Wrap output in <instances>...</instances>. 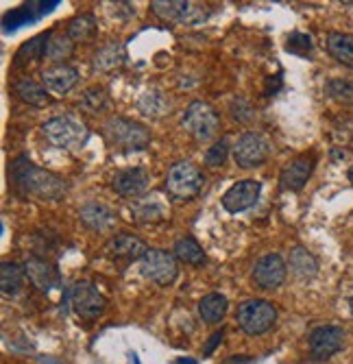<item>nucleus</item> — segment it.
Masks as SVG:
<instances>
[{
    "label": "nucleus",
    "mask_w": 353,
    "mask_h": 364,
    "mask_svg": "<svg viewBox=\"0 0 353 364\" xmlns=\"http://www.w3.org/2000/svg\"><path fill=\"white\" fill-rule=\"evenodd\" d=\"M11 181L22 194L36 196L40 201H59L68 192V183L59 175L36 166L26 157H20L11 164Z\"/></svg>",
    "instance_id": "1"
},
{
    "label": "nucleus",
    "mask_w": 353,
    "mask_h": 364,
    "mask_svg": "<svg viewBox=\"0 0 353 364\" xmlns=\"http://www.w3.org/2000/svg\"><path fill=\"white\" fill-rule=\"evenodd\" d=\"M103 136L105 140L120 151H144L151 144L148 129L131 118L112 116L103 124Z\"/></svg>",
    "instance_id": "2"
},
{
    "label": "nucleus",
    "mask_w": 353,
    "mask_h": 364,
    "mask_svg": "<svg viewBox=\"0 0 353 364\" xmlns=\"http://www.w3.org/2000/svg\"><path fill=\"white\" fill-rule=\"evenodd\" d=\"M42 134L55 149H61V151L81 149L89 140L87 127L72 116H55L46 120L42 124Z\"/></svg>",
    "instance_id": "3"
},
{
    "label": "nucleus",
    "mask_w": 353,
    "mask_h": 364,
    "mask_svg": "<svg viewBox=\"0 0 353 364\" xmlns=\"http://www.w3.org/2000/svg\"><path fill=\"white\" fill-rule=\"evenodd\" d=\"M203 173L192 161H177L168 168L166 175V192L177 201H190L203 188Z\"/></svg>",
    "instance_id": "4"
},
{
    "label": "nucleus",
    "mask_w": 353,
    "mask_h": 364,
    "mask_svg": "<svg viewBox=\"0 0 353 364\" xmlns=\"http://www.w3.org/2000/svg\"><path fill=\"white\" fill-rule=\"evenodd\" d=\"M238 327L249 336H260L266 334L268 329L277 321V310L271 301L266 299H249L238 306L236 312Z\"/></svg>",
    "instance_id": "5"
},
{
    "label": "nucleus",
    "mask_w": 353,
    "mask_h": 364,
    "mask_svg": "<svg viewBox=\"0 0 353 364\" xmlns=\"http://www.w3.org/2000/svg\"><path fill=\"white\" fill-rule=\"evenodd\" d=\"M181 127L185 129V134H190L199 142H207L218 134L220 127V118L216 114V109L203 101H195L190 103L181 116Z\"/></svg>",
    "instance_id": "6"
},
{
    "label": "nucleus",
    "mask_w": 353,
    "mask_h": 364,
    "mask_svg": "<svg viewBox=\"0 0 353 364\" xmlns=\"http://www.w3.org/2000/svg\"><path fill=\"white\" fill-rule=\"evenodd\" d=\"M151 11L164 22H175L183 26L203 24L210 18V11L205 5L188 3V0H153Z\"/></svg>",
    "instance_id": "7"
},
{
    "label": "nucleus",
    "mask_w": 353,
    "mask_h": 364,
    "mask_svg": "<svg viewBox=\"0 0 353 364\" xmlns=\"http://www.w3.org/2000/svg\"><path fill=\"white\" fill-rule=\"evenodd\" d=\"M140 273L157 286H170L179 273L177 257L175 253L162 249H148V253L140 259Z\"/></svg>",
    "instance_id": "8"
},
{
    "label": "nucleus",
    "mask_w": 353,
    "mask_h": 364,
    "mask_svg": "<svg viewBox=\"0 0 353 364\" xmlns=\"http://www.w3.org/2000/svg\"><path fill=\"white\" fill-rule=\"evenodd\" d=\"M70 304L79 318H99L105 310V296L92 282H77L70 288Z\"/></svg>",
    "instance_id": "9"
},
{
    "label": "nucleus",
    "mask_w": 353,
    "mask_h": 364,
    "mask_svg": "<svg viewBox=\"0 0 353 364\" xmlns=\"http://www.w3.org/2000/svg\"><path fill=\"white\" fill-rule=\"evenodd\" d=\"M310 353L316 360H330L344 347V332L338 325H320L314 327L308 338Z\"/></svg>",
    "instance_id": "10"
},
{
    "label": "nucleus",
    "mask_w": 353,
    "mask_h": 364,
    "mask_svg": "<svg viewBox=\"0 0 353 364\" xmlns=\"http://www.w3.org/2000/svg\"><path fill=\"white\" fill-rule=\"evenodd\" d=\"M262 194V183L255 179H242L238 183H234L227 192L222 194V208L229 214H240L251 210L255 203L260 201Z\"/></svg>",
    "instance_id": "11"
},
{
    "label": "nucleus",
    "mask_w": 353,
    "mask_h": 364,
    "mask_svg": "<svg viewBox=\"0 0 353 364\" xmlns=\"http://www.w3.org/2000/svg\"><path fill=\"white\" fill-rule=\"evenodd\" d=\"M314 166H316L314 153H303V155L290 159L279 175V188L286 192H301L305 188V183L310 181Z\"/></svg>",
    "instance_id": "12"
},
{
    "label": "nucleus",
    "mask_w": 353,
    "mask_h": 364,
    "mask_svg": "<svg viewBox=\"0 0 353 364\" xmlns=\"http://www.w3.org/2000/svg\"><path fill=\"white\" fill-rule=\"evenodd\" d=\"M234 159L240 168H258L268 159V142L260 134H242L234 144Z\"/></svg>",
    "instance_id": "13"
},
{
    "label": "nucleus",
    "mask_w": 353,
    "mask_h": 364,
    "mask_svg": "<svg viewBox=\"0 0 353 364\" xmlns=\"http://www.w3.org/2000/svg\"><path fill=\"white\" fill-rule=\"evenodd\" d=\"M288 264L279 253H268L258 259L253 269V284L262 290H275L286 282Z\"/></svg>",
    "instance_id": "14"
},
{
    "label": "nucleus",
    "mask_w": 353,
    "mask_h": 364,
    "mask_svg": "<svg viewBox=\"0 0 353 364\" xmlns=\"http://www.w3.org/2000/svg\"><path fill=\"white\" fill-rule=\"evenodd\" d=\"M148 173L140 166L136 168H124V171H118L112 179V188L124 196V198H134V201H138V198L146 192L148 188Z\"/></svg>",
    "instance_id": "15"
},
{
    "label": "nucleus",
    "mask_w": 353,
    "mask_h": 364,
    "mask_svg": "<svg viewBox=\"0 0 353 364\" xmlns=\"http://www.w3.org/2000/svg\"><path fill=\"white\" fill-rule=\"evenodd\" d=\"M42 83L50 94L63 96L79 83V70L75 68V65H68V63H55V65H50V68L44 70Z\"/></svg>",
    "instance_id": "16"
},
{
    "label": "nucleus",
    "mask_w": 353,
    "mask_h": 364,
    "mask_svg": "<svg viewBox=\"0 0 353 364\" xmlns=\"http://www.w3.org/2000/svg\"><path fill=\"white\" fill-rule=\"evenodd\" d=\"M24 271H26L28 282L33 284L38 290H42V292H48V290H53V288H57L61 284L59 271L53 267L50 262H46L42 257L26 259L24 262Z\"/></svg>",
    "instance_id": "17"
},
{
    "label": "nucleus",
    "mask_w": 353,
    "mask_h": 364,
    "mask_svg": "<svg viewBox=\"0 0 353 364\" xmlns=\"http://www.w3.org/2000/svg\"><path fill=\"white\" fill-rule=\"evenodd\" d=\"M79 218L81 223L92 229V231H107L116 225V212L112 208H107L105 203L99 201H89L79 210Z\"/></svg>",
    "instance_id": "18"
},
{
    "label": "nucleus",
    "mask_w": 353,
    "mask_h": 364,
    "mask_svg": "<svg viewBox=\"0 0 353 364\" xmlns=\"http://www.w3.org/2000/svg\"><path fill=\"white\" fill-rule=\"evenodd\" d=\"M105 251L116 259H142L148 253V247L131 234H118L107 242Z\"/></svg>",
    "instance_id": "19"
},
{
    "label": "nucleus",
    "mask_w": 353,
    "mask_h": 364,
    "mask_svg": "<svg viewBox=\"0 0 353 364\" xmlns=\"http://www.w3.org/2000/svg\"><path fill=\"white\" fill-rule=\"evenodd\" d=\"M126 63V48L122 42H112L103 46L101 50H96L92 59V70L94 73H114Z\"/></svg>",
    "instance_id": "20"
},
{
    "label": "nucleus",
    "mask_w": 353,
    "mask_h": 364,
    "mask_svg": "<svg viewBox=\"0 0 353 364\" xmlns=\"http://www.w3.org/2000/svg\"><path fill=\"white\" fill-rule=\"evenodd\" d=\"M13 92L22 103L33 105V107H46L50 103V92L44 87V83H38L33 79H20L13 83Z\"/></svg>",
    "instance_id": "21"
},
{
    "label": "nucleus",
    "mask_w": 353,
    "mask_h": 364,
    "mask_svg": "<svg viewBox=\"0 0 353 364\" xmlns=\"http://www.w3.org/2000/svg\"><path fill=\"white\" fill-rule=\"evenodd\" d=\"M325 48L332 59L347 65V68H353V33H330L325 40Z\"/></svg>",
    "instance_id": "22"
},
{
    "label": "nucleus",
    "mask_w": 353,
    "mask_h": 364,
    "mask_svg": "<svg viewBox=\"0 0 353 364\" xmlns=\"http://www.w3.org/2000/svg\"><path fill=\"white\" fill-rule=\"evenodd\" d=\"M131 214L138 223H159L168 216V208L157 196H144L138 198L131 205Z\"/></svg>",
    "instance_id": "23"
},
{
    "label": "nucleus",
    "mask_w": 353,
    "mask_h": 364,
    "mask_svg": "<svg viewBox=\"0 0 353 364\" xmlns=\"http://www.w3.org/2000/svg\"><path fill=\"white\" fill-rule=\"evenodd\" d=\"M229 310V301L227 296L220 292H210L199 301V316L207 323V325H216L224 318Z\"/></svg>",
    "instance_id": "24"
},
{
    "label": "nucleus",
    "mask_w": 353,
    "mask_h": 364,
    "mask_svg": "<svg viewBox=\"0 0 353 364\" xmlns=\"http://www.w3.org/2000/svg\"><path fill=\"white\" fill-rule=\"evenodd\" d=\"M24 264L18 262H3V269H0V290L5 296H13L22 290L24 286Z\"/></svg>",
    "instance_id": "25"
},
{
    "label": "nucleus",
    "mask_w": 353,
    "mask_h": 364,
    "mask_svg": "<svg viewBox=\"0 0 353 364\" xmlns=\"http://www.w3.org/2000/svg\"><path fill=\"white\" fill-rule=\"evenodd\" d=\"M288 267H290V271L299 279H312L318 273V262H316V257L308 249H303V247H295L290 251V259H288Z\"/></svg>",
    "instance_id": "26"
},
{
    "label": "nucleus",
    "mask_w": 353,
    "mask_h": 364,
    "mask_svg": "<svg viewBox=\"0 0 353 364\" xmlns=\"http://www.w3.org/2000/svg\"><path fill=\"white\" fill-rule=\"evenodd\" d=\"M138 109H140L144 116L159 118V116L168 114V109H170V101L166 98V94H164V92H159V90H148V92H144V94L140 96Z\"/></svg>",
    "instance_id": "27"
},
{
    "label": "nucleus",
    "mask_w": 353,
    "mask_h": 364,
    "mask_svg": "<svg viewBox=\"0 0 353 364\" xmlns=\"http://www.w3.org/2000/svg\"><path fill=\"white\" fill-rule=\"evenodd\" d=\"M72 53H75V40L68 33H50L46 44V59L55 63H63Z\"/></svg>",
    "instance_id": "28"
},
{
    "label": "nucleus",
    "mask_w": 353,
    "mask_h": 364,
    "mask_svg": "<svg viewBox=\"0 0 353 364\" xmlns=\"http://www.w3.org/2000/svg\"><path fill=\"white\" fill-rule=\"evenodd\" d=\"M175 257L181 259V262H185V264H192V267H199V264L205 262V253H203L201 245L195 238H190V236L177 240V245H175Z\"/></svg>",
    "instance_id": "29"
},
{
    "label": "nucleus",
    "mask_w": 353,
    "mask_h": 364,
    "mask_svg": "<svg viewBox=\"0 0 353 364\" xmlns=\"http://www.w3.org/2000/svg\"><path fill=\"white\" fill-rule=\"evenodd\" d=\"M66 33L75 40V44L77 42H85V40H89L96 33V18L92 14H81V16H77V18H72L68 22Z\"/></svg>",
    "instance_id": "30"
},
{
    "label": "nucleus",
    "mask_w": 353,
    "mask_h": 364,
    "mask_svg": "<svg viewBox=\"0 0 353 364\" xmlns=\"http://www.w3.org/2000/svg\"><path fill=\"white\" fill-rule=\"evenodd\" d=\"M50 33H53V31L42 33V36H38V38L31 40L28 44H24V46L20 48L18 57H16V59H18L16 65H24L26 61H38V59L46 57V44H48Z\"/></svg>",
    "instance_id": "31"
},
{
    "label": "nucleus",
    "mask_w": 353,
    "mask_h": 364,
    "mask_svg": "<svg viewBox=\"0 0 353 364\" xmlns=\"http://www.w3.org/2000/svg\"><path fill=\"white\" fill-rule=\"evenodd\" d=\"M107 103H109L107 90L96 85V87H89V90L83 92L81 101H79V107L85 109L87 114H99V112H103L107 107Z\"/></svg>",
    "instance_id": "32"
},
{
    "label": "nucleus",
    "mask_w": 353,
    "mask_h": 364,
    "mask_svg": "<svg viewBox=\"0 0 353 364\" xmlns=\"http://www.w3.org/2000/svg\"><path fill=\"white\" fill-rule=\"evenodd\" d=\"M325 94L336 103L353 105V79H330L325 83Z\"/></svg>",
    "instance_id": "33"
},
{
    "label": "nucleus",
    "mask_w": 353,
    "mask_h": 364,
    "mask_svg": "<svg viewBox=\"0 0 353 364\" xmlns=\"http://www.w3.org/2000/svg\"><path fill=\"white\" fill-rule=\"evenodd\" d=\"M229 151H232L229 140L227 138H220L218 142H214V146L207 149V153H205V166L207 168H220L222 164L227 161Z\"/></svg>",
    "instance_id": "34"
},
{
    "label": "nucleus",
    "mask_w": 353,
    "mask_h": 364,
    "mask_svg": "<svg viewBox=\"0 0 353 364\" xmlns=\"http://www.w3.org/2000/svg\"><path fill=\"white\" fill-rule=\"evenodd\" d=\"M314 48V42L310 36H305V33H293L290 38H288V44H286V50L288 53H295V55H308L312 53Z\"/></svg>",
    "instance_id": "35"
},
{
    "label": "nucleus",
    "mask_w": 353,
    "mask_h": 364,
    "mask_svg": "<svg viewBox=\"0 0 353 364\" xmlns=\"http://www.w3.org/2000/svg\"><path fill=\"white\" fill-rule=\"evenodd\" d=\"M232 114L240 122H246V120L253 118V109H251V105L244 101V98H236V101L232 103Z\"/></svg>",
    "instance_id": "36"
},
{
    "label": "nucleus",
    "mask_w": 353,
    "mask_h": 364,
    "mask_svg": "<svg viewBox=\"0 0 353 364\" xmlns=\"http://www.w3.org/2000/svg\"><path fill=\"white\" fill-rule=\"evenodd\" d=\"M347 177H349V181H351V183H353V166H351V168H349V173H347Z\"/></svg>",
    "instance_id": "37"
},
{
    "label": "nucleus",
    "mask_w": 353,
    "mask_h": 364,
    "mask_svg": "<svg viewBox=\"0 0 353 364\" xmlns=\"http://www.w3.org/2000/svg\"><path fill=\"white\" fill-rule=\"evenodd\" d=\"M349 312L353 314V296H351V299H349Z\"/></svg>",
    "instance_id": "38"
}]
</instances>
